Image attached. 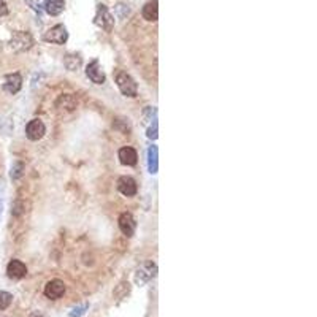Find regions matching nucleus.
<instances>
[{"mask_svg":"<svg viewBox=\"0 0 317 317\" xmlns=\"http://www.w3.org/2000/svg\"><path fill=\"white\" fill-rule=\"evenodd\" d=\"M156 274H157L156 263L148 262V263H144L143 266H140L136 270V273H135V282L138 284V286H143V284L149 282Z\"/></svg>","mask_w":317,"mask_h":317,"instance_id":"nucleus-5","label":"nucleus"},{"mask_svg":"<svg viewBox=\"0 0 317 317\" xmlns=\"http://www.w3.org/2000/svg\"><path fill=\"white\" fill-rule=\"evenodd\" d=\"M156 115H157V110H156V108H151V107H148V108H146V110H144V115H143L144 124H148V123H154V121H157Z\"/></svg>","mask_w":317,"mask_h":317,"instance_id":"nucleus-21","label":"nucleus"},{"mask_svg":"<svg viewBox=\"0 0 317 317\" xmlns=\"http://www.w3.org/2000/svg\"><path fill=\"white\" fill-rule=\"evenodd\" d=\"M43 40L48 43H54V45H63L68 40V32L65 29L63 24H58V26L51 27L48 32H45Z\"/></svg>","mask_w":317,"mask_h":317,"instance_id":"nucleus-4","label":"nucleus"},{"mask_svg":"<svg viewBox=\"0 0 317 317\" xmlns=\"http://www.w3.org/2000/svg\"><path fill=\"white\" fill-rule=\"evenodd\" d=\"M141 14H143V18L146 21L156 22L157 18H159V2H157V0H151V2L146 3L143 6V10H141Z\"/></svg>","mask_w":317,"mask_h":317,"instance_id":"nucleus-13","label":"nucleus"},{"mask_svg":"<svg viewBox=\"0 0 317 317\" xmlns=\"http://www.w3.org/2000/svg\"><path fill=\"white\" fill-rule=\"evenodd\" d=\"M6 274L13 279H21L27 274V266L21 260H11L6 266Z\"/></svg>","mask_w":317,"mask_h":317,"instance_id":"nucleus-12","label":"nucleus"},{"mask_svg":"<svg viewBox=\"0 0 317 317\" xmlns=\"http://www.w3.org/2000/svg\"><path fill=\"white\" fill-rule=\"evenodd\" d=\"M119 160L123 165H128L132 167L136 164L138 160V156H136V151L133 148H128V146H126V148L119 149Z\"/></svg>","mask_w":317,"mask_h":317,"instance_id":"nucleus-14","label":"nucleus"},{"mask_svg":"<svg viewBox=\"0 0 317 317\" xmlns=\"http://www.w3.org/2000/svg\"><path fill=\"white\" fill-rule=\"evenodd\" d=\"M89 308V305H81V306H78V308H73L71 310V313L68 314V317H81L84 313H86V310Z\"/></svg>","mask_w":317,"mask_h":317,"instance_id":"nucleus-23","label":"nucleus"},{"mask_svg":"<svg viewBox=\"0 0 317 317\" xmlns=\"http://www.w3.org/2000/svg\"><path fill=\"white\" fill-rule=\"evenodd\" d=\"M46 133V127L42 119H32L26 127V136L30 141H38L42 140Z\"/></svg>","mask_w":317,"mask_h":317,"instance_id":"nucleus-6","label":"nucleus"},{"mask_svg":"<svg viewBox=\"0 0 317 317\" xmlns=\"http://www.w3.org/2000/svg\"><path fill=\"white\" fill-rule=\"evenodd\" d=\"M148 136L151 138V140H156L157 138V121H154L152 126L148 128Z\"/></svg>","mask_w":317,"mask_h":317,"instance_id":"nucleus-24","label":"nucleus"},{"mask_svg":"<svg viewBox=\"0 0 317 317\" xmlns=\"http://www.w3.org/2000/svg\"><path fill=\"white\" fill-rule=\"evenodd\" d=\"M32 45H34V38H32L29 32H14L10 40V46L18 53L30 50Z\"/></svg>","mask_w":317,"mask_h":317,"instance_id":"nucleus-3","label":"nucleus"},{"mask_svg":"<svg viewBox=\"0 0 317 317\" xmlns=\"http://www.w3.org/2000/svg\"><path fill=\"white\" fill-rule=\"evenodd\" d=\"M119 229L126 235V237H132V235L135 233V229H136L135 217L130 213H123L119 216Z\"/></svg>","mask_w":317,"mask_h":317,"instance_id":"nucleus-9","label":"nucleus"},{"mask_svg":"<svg viewBox=\"0 0 317 317\" xmlns=\"http://www.w3.org/2000/svg\"><path fill=\"white\" fill-rule=\"evenodd\" d=\"M30 317H43V316L40 314V313H37V311H35V313H32V314H30Z\"/></svg>","mask_w":317,"mask_h":317,"instance_id":"nucleus-26","label":"nucleus"},{"mask_svg":"<svg viewBox=\"0 0 317 317\" xmlns=\"http://www.w3.org/2000/svg\"><path fill=\"white\" fill-rule=\"evenodd\" d=\"M65 8V0H46L45 2V10L48 14L58 16L63 11Z\"/></svg>","mask_w":317,"mask_h":317,"instance_id":"nucleus-16","label":"nucleus"},{"mask_svg":"<svg viewBox=\"0 0 317 317\" xmlns=\"http://www.w3.org/2000/svg\"><path fill=\"white\" fill-rule=\"evenodd\" d=\"M157 154H159L157 146H151V148L148 149V168H149V172H151L152 175L157 173V170H159Z\"/></svg>","mask_w":317,"mask_h":317,"instance_id":"nucleus-17","label":"nucleus"},{"mask_svg":"<svg viewBox=\"0 0 317 317\" xmlns=\"http://www.w3.org/2000/svg\"><path fill=\"white\" fill-rule=\"evenodd\" d=\"M22 172H24V165L21 164V162H16V164L11 167V178L13 180H19V178L22 176Z\"/></svg>","mask_w":317,"mask_h":317,"instance_id":"nucleus-22","label":"nucleus"},{"mask_svg":"<svg viewBox=\"0 0 317 317\" xmlns=\"http://www.w3.org/2000/svg\"><path fill=\"white\" fill-rule=\"evenodd\" d=\"M115 13L118 16V19H126L127 16L130 14V8L127 5H124V3H118L115 6Z\"/></svg>","mask_w":317,"mask_h":317,"instance_id":"nucleus-20","label":"nucleus"},{"mask_svg":"<svg viewBox=\"0 0 317 317\" xmlns=\"http://www.w3.org/2000/svg\"><path fill=\"white\" fill-rule=\"evenodd\" d=\"M11 302H13L11 294H8V292L0 290V311L6 310V308L11 305Z\"/></svg>","mask_w":317,"mask_h":317,"instance_id":"nucleus-19","label":"nucleus"},{"mask_svg":"<svg viewBox=\"0 0 317 317\" xmlns=\"http://www.w3.org/2000/svg\"><path fill=\"white\" fill-rule=\"evenodd\" d=\"M63 63L70 71H76L81 67V58L78 54H67L63 59Z\"/></svg>","mask_w":317,"mask_h":317,"instance_id":"nucleus-18","label":"nucleus"},{"mask_svg":"<svg viewBox=\"0 0 317 317\" xmlns=\"http://www.w3.org/2000/svg\"><path fill=\"white\" fill-rule=\"evenodd\" d=\"M116 84L119 87V91L123 92L126 97H136L138 86L135 83V79L130 75H127L126 71H118L116 73Z\"/></svg>","mask_w":317,"mask_h":317,"instance_id":"nucleus-1","label":"nucleus"},{"mask_svg":"<svg viewBox=\"0 0 317 317\" xmlns=\"http://www.w3.org/2000/svg\"><path fill=\"white\" fill-rule=\"evenodd\" d=\"M94 22L99 26L100 29L110 32L113 29V26H115V16H113L108 10L107 5H97V13H95V18H94Z\"/></svg>","mask_w":317,"mask_h":317,"instance_id":"nucleus-2","label":"nucleus"},{"mask_svg":"<svg viewBox=\"0 0 317 317\" xmlns=\"http://www.w3.org/2000/svg\"><path fill=\"white\" fill-rule=\"evenodd\" d=\"M2 209H3V203L0 201V214H2Z\"/></svg>","mask_w":317,"mask_h":317,"instance_id":"nucleus-27","label":"nucleus"},{"mask_svg":"<svg viewBox=\"0 0 317 317\" xmlns=\"http://www.w3.org/2000/svg\"><path fill=\"white\" fill-rule=\"evenodd\" d=\"M118 189H119L121 193L126 195V197H133V195L136 193V190H138L135 180H133V178H130V176L119 178V181H118Z\"/></svg>","mask_w":317,"mask_h":317,"instance_id":"nucleus-10","label":"nucleus"},{"mask_svg":"<svg viewBox=\"0 0 317 317\" xmlns=\"http://www.w3.org/2000/svg\"><path fill=\"white\" fill-rule=\"evenodd\" d=\"M56 107L65 111H73L76 108V99L71 94H63L59 97L58 102H56Z\"/></svg>","mask_w":317,"mask_h":317,"instance_id":"nucleus-15","label":"nucleus"},{"mask_svg":"<svg viewBox=\"0 0 317 317\" xmlns=\"http://www.w3.org/2000/svg\"><path fill=\"white\" fill-rule=\"evenodd\" d=\"M8 14V6L3 0H0V18H3V16Z\"/></svg>","mask_w":317,"mask_h":317,"instance_id":"nucleus-25","label":"nucleus"},{"mask_svg":"<svg viewBox=\"0 0 317 317\" xmlns=\"http://www.w3.org/2000/svg\"><path fill=\"white\" fill-rule=\"evenodd\" d=\"M22 87V78L19 73H11V75L5 76V83H3V89L8 94H16L19 92Z\"/></svg>","mask_w":317,"mask_h":317,"instance_id":"nucleus-11","label":"nucleus"},{"mask_svg":"<svg viewBox=\"0 0 317 317\" xmlns=\"http://www.w3.org/2000/svg\"><path fill=\"white\" fill-rule=\"evenodd\" d=\"M86 75L95 84H103L105 79H107V76H105V73H103V70L100 67L99 61H92L91 63L87 65V67H86Z\"/></svg>","mask_w":317,"mask_h":317,"instance_id":"nucleus-7","label":"nucleus"},{"mask_svg":"<svg viewBox=\"0 0 317 317\" xmlns=\"http://www.w3.org/2000/svg\"><path fill=\"white\" fill-rule=\"evenodd\" d=\"M65 294V284L61 279H53L45 286V295L51 300H59Z\"/></svg>","mask_w":317,"mask_h":317,"instance_id":"nucleus-8","label":"nucleus"}]
</instances>
